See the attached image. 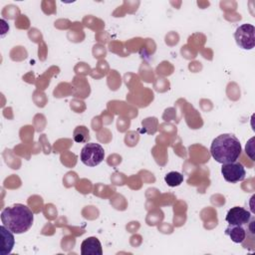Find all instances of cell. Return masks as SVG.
Returning <instances> with one entry per match:
<instances>
[{"mask_svg": "<svg viewBox=\"0 0 255 255\" xmlns=\"http://www.w3.org/2000/svg\"><path fill=\"white\" fill-rule=\"evenodd\" d=\"M254 33L255 28L252 24H242L236 29L234 33L236 44L244 50H252L255 45Z\"/></svg>", "mask_w": 255, "mask_h": 255, "instance_id": "277c9868", "label": "cell"}, {"mask_svg": "<svg viewBox=\"0 0 255 255\" xmlns=\"http://www.w3.org/2000/svg\"><path fill=\"white\" fill-rule=\"evenodd\" d=\"M221 173L226 181L230 183H236L238 181H242L245 178L246 170L242 163L233 161L223 163L221 166Z\"/></svg>", "mask_w": 255, "mask_h": 255, "instance_id": "5b68a950", "label": "cell"}, {"mask_svg": "<svg viewBox=\"0 0 255 255\" xmlns=\"http://www.w3.org/2000/svg\"><path fill=\"white\" fill-rule=\"evenodd\" d=\"M34 221L33 212L24 204L16 203L5 207L1 212V222L14 234H21L28 231Z\"/></svg>", "mask_w": 255, "mask_h": 255, "instance_id": "6da1fadb", "label": "cell"}, {"mask_svg": "<svg viewBox=\"0 0 255 255\" xmlns=\"http://www.w3.org/2000/svg\"><path fill=\"white\" fill-rule=\"evenodd\" d=\"M80 157L85 165L96 166L104 160L105 150L100 143L89 142L81 149Z\"/></svg>", "mask_w": 255, "mask_h": 255, "instance_id": "3957f363", "label": "cell"}, {"mask_svg": "<svg viewBox=\"0 0 255 255\" xmlns=\"http://www.w3.org/2000/svg\"><path fill=\"white\" fill-rule=\"evenodd\" d=\"M89 130L85 126H79L74 130V140L76 142H87L89 140Z\"/></svg>", "mask_w": 255, "mask_h": 255, "instance_id": "8fae6325", "label": "cell"}, {"mask_svg": "<svg viewBox=\"0 0 255 255\" xmlns=\"http://www.w3.org/2000/svg\"><path fill=\"white\" fill-rule=\"evenodd\" d=\"M82 255H102V245L97 237H88L81 244Z\"/></svg>", "mask_w": 255, "mask_h": 255, "instance_id": "52a82bcc", "label": "cell"}, {"mask_svg": "<svg viewBox=\"0 0 255 255\" xmlns=\"http://www.w3.org/2000/svg\"><path fill=\"white\" fill-rule=\"evenodd\" d=\"M0 231H1V238H2V246H1L0 254L6 255L12 251L13 246L15 244V240L12 232L9 229H7L3 224L0 226Z\"/></svg>", "mask_w": 255, "mask_h": 255, "instance_id": "ba28073f", "label": "cell"}, {"mask_svg": "<svg viewBox=\"0 0 255 255\" xmlns=\"http://www.w3.org/2000/svg\"><path fill=\"white\" fill-rule=\"evenodd\" d=\"M251 217L252 214L247 209L240 206H234L228 210L225 220L230 225L245 226L250 221Z\"/></svg>", "mask_w": 255, "mask_h": 255, "instance_id": "8992f818", "label": "cell"}, {"mask_svg": "<svg viewBox=\"0 0 255 255\" xmlns=\"http://www.w3.org/2000/svg\"><path fill=\"white\" fill-rule=\"evenodd\" d=\"M241 151L240 141L232 133H222L216 136L210 145L212 157L222 164L236 161Z\"/></svg>", "mask_w": 255, "mask_h": 255, "instance_id": "7a4b0ae2", "label": "cell"}, {"mask_svg": "<svg viewBox=\"0 0 255 255\" xmlns=\"http://www.w3.org/2000/svg\"><path fill=\"white\" fill-rule=\"evenodd\" d=\"M165 183L170 187L178 186L183 181V175L178 171H170L165 174L164 176Z\"/></svg>", "mask_w": 255, "mask_h": 255, "instance_id": "30bf717a", "label": "cell"}, {"mask_svg": "<svg viewBox=\"0 0 255 255\" xmlns=\"http://www.w3.org/2000/svg\"><path fill=\"white\" fill-rule=\"evenodd\" d=\"M225 234L228 235L234 243H242L246 239L247 231L241 225L228 224V226L225 229Z\"/></svg>", "mask_w": 255, "mask_h": 255, "instance_id": "9c48e42d", "label": "cell"}]
</instances>
